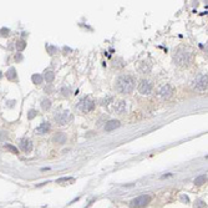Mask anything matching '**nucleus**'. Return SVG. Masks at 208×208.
I'll list each match as a JSON object with an SVG mask.
<instances>
[{"instance_id": "1", "label": "nucleus", "mask_w": 208, "mask_h": 208, "mask_svg": "<svg viewBox=\"0 0 208 208\" xmlns=\"http://www.w3.org/2000/svg\"><path fill=\"white\" fill-rule=\"evenodd\" d=\"M115 86L120 93H124V95L131 93L135 88V79L130 75H121L116 79Z\"/></svg>"}, {"instance_id": "2", "label": "nucleus", "mask_w": 208, "mask_h": 208, "mask_svg": "<svg viewBox=\"0 0 208 208\" xmlns=\"http://www.w3.org/2000/svg\"><path fill=\"white\" fill-rule=\"evenodd\" d=\"M173 60L178 66H187L191 62V52L184 47H179L176 50L173 55Z\"/></svg>"}, {"instance_id": "3", "label": "nucleus", "mask_w": 208, "mask_h": 208, "mask_svg": "<svg viewBox=\"0 0 208 208\" xmlns=\"http://www.w3.org/2000/svg\"><path fill=\"white\" fill-rule=\"evenodd\" d=\"M150 202H151V196H148V194H142V196H138V197L133 198V199L130 202V207H131V208H143V207H146Z\"/></svg>"}, {"instance_id": "4", "label": "nucleus", "mask_w": 208, "mask_h": 208, "mask_svg": "<svg viewBox=\"0 0 208 208\" xmlns=\"http://www.w3.org/2000/svg\"><path fill=\"white\" fill-rule=\"evenodd\" d=\"M207 80H208L207 74L198 75V76L193 80L192 87H193L194 90H198V91H204V90H207Z\"/></svg>"}, {"instance_id": "5", "label": "nucleus", "mask_w": 208, "mask_h": 208, "mask_svg": "<svg viewBox=\"0 0 208 208\" xmlns=\"http://www.w3.org/2000/svg\"><path fill=\"white\" fill-rule=\"evenodd\" d=\"M71 119H72V116H71L70 111H67V110L61 111V112H59V114L55 115V121L59 125H66V124H69L71 121Z\"/></svg>"}, {"instance_id": "6", "label": "nucleus", "mask_w": 208, "mask_h": 208, "mask_svg": "<svg viewBox=\"0 0 208 208\" xmlns=\"http://www.w3.org/2000/svg\"><path fill=\"white\" fill-rule=\"evenodd\" d=\"M82 112H90V111H92L93 110V107H95V103L90 100V98H87V97H85V98H82L81 101H80V103H79V106H77Z\"/></svg>"}, {"instance_id": "7", "label": "nucleus", "mask_w": 208, "mask_h": 208, "mask_svg": "<svg viewBox=\"0 0 208 208\" xmlns=\"http://www.w3.org/2000/svg\"><path fill=\"white\" fill-rule=\"evenodd\" d=\"M172 93H173V88L170 86V85H163V86H161L160 88H158V91H157V95L161 97V98H163V100H167V98H170L171 96H172Z\"/></svg>"}, {"instance_id": "8", "label": "nucleus", "mask_w": 208, "mask_h": 208, "mask_svg": "<svg viewBox=\"0 0 208 208\" xmlns=\"http://www.w3.org/2000/svg\"><path fill=\"white\" fill-rule=\"evenodd\" d=\"M138 92L141 95H150L152 92V84L148 80H141L138 84Z\"/></svg>"}, {"instance_id": "9", "label": "nucleus", "mask_w": 208, "mask_h": 208, "mask_svg": "<svg viewBox=\"0 0 208 208\" xmlns=\"http://www.w3.org/2000/svg\"><path fill=\"white\" fill-rule=\"evenodd\" d=\"M114 111H115L116 114H120V115L124 114V112L126 111V102L122 101V100L115 102V105H114Z\"/></svg>"}, {"instance_id": "10", "label": "nucleus", "mask_w": 208, "mask_h": 208, "mask_svg": "<svg viewBox=\"0 0 208 208\" xmlns=\"http://www.w3.org/2000/svg\"><path fill=\"white\" fill-rule=\"evenodd\" d=\"M120 121H117V120H110V121H107L106 122V125H105V131L106 132H111V131H114V130H116L117 127H120Z\"/></svg>"}, {"instance_id": "11", "label": "nucleus", "mask_w": 208, "mask_h": 208, "mask_svg": "<svg viewBox=\"0 0 208 208\" xmlns=\"http://www.w3.org/2000/svg\"><path fill=\"white\" fill-rule=\"evenodd\" d=\"M49 130H50V124H49V122H43L39 127H36L35 132H36V133H39V135H43V133L47 132Z\"/></svg>"}, {"instance_id": "12", "label": "nucleus", "mask_w": 208, "mask_h": 208, "mask_svg": "<svg viewBox=\"0 0 208 208\" xmlns=\"http://www.w3.org/2000/svg\"><path fill=\"white\" fill-rule=\"evenodd\" d=\"M20 147H21V150H23L24 152H30V151L33 150V143H31V141H29V140H23V141L20 142Z\"/></svg>"}, {"instance_id": "13", "label": "nucleus", "mask_w": 208, "mask_h": 208, "mask_svg": "<svg viewBox=\"0 0 208 208\" xmlns=\"http://www.w3.org/2000/svg\"><path fill=\"white\" fill-rule=\"evenodd\" d=\"M54 142H55V143H59V145L65 143V142H66V135H65V133H62V132L57 133V135L54 137Z\"/></svg>"}, {"instance_id": "14", "label": "nucleus", "mask_w": 208, "mask_h": 208, "mask_svg": "<svg viewBox=\"0 0 208 208\" xmlns=\"http://www.w3.org/2000/svg\"><path fill=\"white\" fill-rule=\"evenodd\" d=\"M44 79L46 80V82H52L54 79H55V72L51 71V70L45 71V74H44Z\"/></svg>"}, {"instance_id": "15", "label": "nucleus", "mask_w": 208, "mask_h": 208, "mask_svg": "<svg viewBox=\"0 0 208 208\" xmlns=\"http://www.w3.org/2000/svg\"><path fill=\"white\" fill-rule=\"evenodd\" d=\"M7 77H8V80H15L16 79V70L14 67H10L7 72Z\"/></svg>"}, {"instance_id": "16", "label": "nucleus", "mask_w": 208, "mask_h": 208, "mask_svg": "<svg viewBox=\"0 0 208 208\" xmlns=\"http://www.w3.org/2000/svg\"><path fill=\"white\" fill-rule=\"evenodd\" d=\"M50 107H51V101H50V100L45 98V100H43V101H41V109H43L44 111L50 110Z\"/></svg>"}, {"instance_id": "17", "label": "nucleus", "mask_w": 208, "mask_h": 208, "mask_svg": "<svg viewBox=\"0 0 208 208\" xmlns=\"http://www.w3.org/2000/svg\"><path fill=\"white\" fill-rule=\"evenodd\" d=\"M206 181H207V176L202 174V176H199V177H197V178L194 179V184H196V186H202Z\"/></svg>"}, {"instance_id": "18", "label": "nucleus", "mask_w": 208, "mask_h": 208, "mask_svg": "<svg viewBox=\"0 0 208 208\" xmlns=\"http://www.w3.org/2000/svg\"><path fill=\"white\" fill-rule=\"evenodd\" d=\"M31 80H33V82H34V84L40 85V84L43 82V76H41V75H39V74H34V75L31 76Z\"/></svg>"}, {"instance_id": "19", "label": "nucleus", "mask_w": 208, "mask_h": 208, "mask_svg": "<svg viewBox=\"0 0 208 208\" xmlns=\"http://www.w3.org/2000/svg\"><path fill=\"white\" fill-rule=\"evenodd\" d=\"M206 207H207V203L204 201H202V199H198L194 203V208H206Z\"/></svg>"}, {"instance_id": "20", "label": "nucleus", "mask_w": 208, "mask_h": 208, "mask_svg": "<svg viewBox=\"0 0 208 208\" xmlns=\"http://www.w3.org/2000/svg\"><path fill=\"white\" fill-rule=\"evenodd\" d=\"M25 46H26V43H25V41H23V40H21V41H18V43H16V49H18L19 51L24 50V49H25Z\"/></svg>"}, {"instance_id": "21", "label": "nucleus", "mask_w": 208, "mask_h": 208, "mask_svg": "<svg viewBox=\"0 0 208 208\" xmlns=\"http://www.w3.org/2000/svg\"><path fill=\"white\" fill-rule=\"evenodd\" d=\"M46 47H47V51H49V54H50V55H54V54L57 51V49H56L55 46H50V45H47Z\"/></svg>"}, {"instance_id": "22", "label": "nucleus", "mask_w": 208, "mask_h": 208, "mask_svg": "<svg viewBox=\"0 0 208 208\" xmlns=\"http://www.w3.org/2000/svg\"><path fill=\"white\" fill-rule=\"evenodd\" d=\"M36 115H38V112H36L35 110H30V111H29V114H28V117H29V120H33Z\"/></svg>"}, {"instance_id": "23", "label": "nucleus", "mask_w": 208, "mask_h": 208, "mask_svg": "<svg viewBox=\"0 0 208 208\" xmlns=\"http://www.w3.org/2000/svg\"><path fill=\"white\" fill-rule=\"evenodd\" d=\"M5 148H8L9 151H11L13 153H18V148L14 147V146H11V145H5Z\"/></svg>"}, {"instance_id": "24", "label": "nucleus", "mask_w": 208, "mask_h": 208, "mask_svg": "<svg viewBox=\"0 0 208 208\" xmlns=\"http://www.w3.org/2000/svg\"><path fill=\"white\" fill-rule=\"evenodd\" d=\"M9 29H7V28H3L2 30H0V35H2V36H8L9 35Z\"/></svg>"}, {"instance_id": "25", "label": "nucleus", "mask_w": 208, "mask_h": 208, "mask_svg": "<svg viewBox=\"0 0 208 208\" xmlns=\"http://www.w3.org/2000/svg\"><path fill=\"white\" fill-rule=\"evenodd\" d=\"M61 92H62V95H64V96H69V95H70V88L64 86V87L61 88Z\"/></svg>"}, {"instance_id": "26", "label": "nucleus", "mask_w": 208, "mask_h": 208, "mask_svg": "<svg viewBox=\"0 0 208 208\" xmlns=\"http://www.w3.org/2000/svg\"><path fill=\"white\" fill-rule=\"evenodd\" d=\"M181 201H183V203H188V202H189V198L183 194V196H181Z\"/></svg>"}, {"instance_id": "27", "label": "nucleus", "mask_w": 208, "mask_h": 208, "mask_svg": "<svg viewBox=\"0 0 208 208\" xmlns=\"http://www.w3.org/2000/svg\"><path fill=\"white\" fill-rule=\"evenodd\" d=\"M2 76H3V74H2V71H0V79H2Z\"/></svg>"}]
</instances>
